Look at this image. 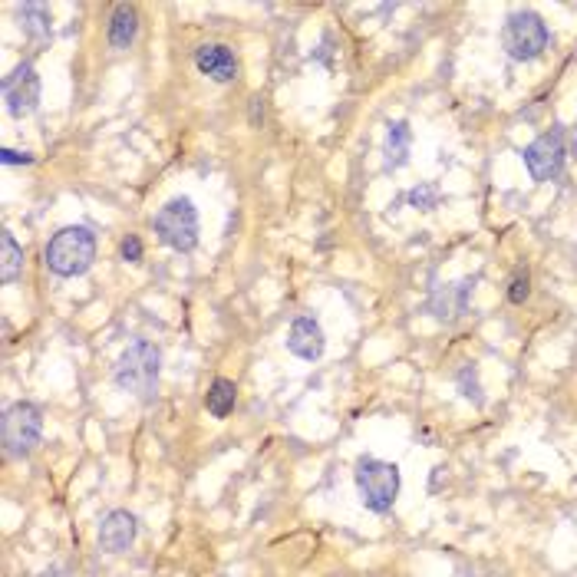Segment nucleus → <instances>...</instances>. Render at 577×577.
<instances>
[{"label":"nucleus","instance_id":"obj_1","mask_svg":"<svg viewBox=\"0 0 577 577\" xmlns=\"http://www.w3.org/2000/svg\"><path fill=\"white\" fill-rule=\"evenodd\" d=\"M43 261L57 277H76L90 271V264L96 261V235L83 225L60 228L43 251Z\"/></svg>","mask_w":577,"mask_h":577},{"label":"nucleus","instance_id":"obj_2","mask_svg":"<svg viewBox=\"0 0 577 577\" xmlns=\"http://www.w3.org/2000/svg\"><path fill=\"white\" fill-rule=\"evenodd\" d=\"M159 370H162L159 350H155L152 343H146V340H136V343H129L126 353L119 357L113 380H116V386L122 393L149 399L155 393V383H159Z\"/></svg>","mask_w":577,"mask_h":577},{"label":"nucleus","instance_id":"obj_3","mask_svg":"<svg viewBox=\"0 0 577 577\" xmlns=\"http://www.w3.org/2000/svg\"><path fill=\"white\" fill-rule=\"evenodd\" d=\"M357 488L363 505L376 515H386L399 495V469L393 462H380V459H360L357 462Z\"/></svg>","mask_w":577,"mask_h":577},{"label":"nucleus","instance_id":"obj_4","mask_svg":"<svg viewBox=\"0 0 577 577\" xmlns=\"http://www.w3.org/2000/svg\"><path fill=\"white\" fill-rule=\"evenodd\" d=\"M551 33L545 27V20L531 10H515L512 17L505 20L502 27V47L508 50L512 60H538L541 53L548 50Z\"/></svg>","mask_w":577,"mask_h":577},{"label":"nucleus","instance_id":"obj_5","mask_svg":"<svg viewBox=\"0 0 577 577\" xmlns=\"http://www.w3.org/2000/svg\"><path fill=\"white\" fill-rule=\"evenodd\" d=\"M155 235L162 244H169L172 251H192L198 244V212L188 198H172L159 208V215L152 221Z\"/></svg>","mask_w":577,"mask_h":577},{"label":"nucleus","instance_id":"obj_6","mask_svg":"<svg viewBox=\"0 0 577 577\" xmlns=\"http://www.w3.org/2000/svg\"><path fill=\"white\" fill-rule=\"evenodd\" d=\"M43 413L33 403H10L0 416V442L10 456H24L40 442Z\"/></svg>","mask_w":577,"mask_h":577},{"label":"nucleus","instance_id":"obj_7","mask_svg":"<svg viewBox=\"0 0 577 577\" xmlns=\"http://www.w3.org/2000/svg\"><path fill=\"white\" fill-rule=\"evenodd\" d=\"M564 126H554L551 132H541V136L525 149V165L528 175L535 182H551L558 179L564 169V159H568V146H564Z\"/></svg>","mask_w":577,"mask_h":577},{"label":"nucleus","instance_id":"obj_8","mask_svg":"<svg viewBox=\"0 0 577 577\" xmlns=\"http://www.w3.org/2000/svg\"><path fill=\"white\" fill-rule=\"evenodd\" d=\"M4 99L10 116H30L40 103V76L30 63H20L4 80Z\"/></svg>","mask_w":577,"mask_h":577},{"label":"nucleus","instance_id":"obj_9","mask_svg":"<svg viewBox=\"0 0 577 577\" xmlns=\"http://www.w3.org/2000/svg\"><path fill=\"white\" fill-rule=\"evenodd\" d=\"M195 66H198V73L215 83H231L238 76V60L225 43H205V47H198Z\"/></svg>","mask_w":577,"mask_h":577},{"label":"nucleus","instance_id":"obj_10","mask_svg":"<svg viewBox=\"0 0 577 577\" xmlns=\"http://www.w3.org/2000/svg\"><path fill=\"white\" fill-rule=\"evenodd\" d=\"M327 340H324V330L314 317H297L291 330H287V350L301 360H317L324 353Z\"/></svg>","mask_w":577,"mask_h":577},{"label":"nucleus","instance_id":"obj_11","mask_svg":"<svg viewBox=\"0 0 577 577\" xmlns=\"http://www.w3.org/2000/svg\"><path fill=\"white\" fill-rule=\"evenodd\" d=\"M136 541V518L129 512H109L99 525V548L109 551V554H122L129 551V545Z\"/></svg>","mask_w":577,"mask_h":577},{"label":"nucleus","instance_id":"obj_12","mask_svg":"<svg viewBox=\"0 0 577 577\" xmlns=\"http://www.w3.org/2000/svg\"><path fill=\"white\" fill-rule=\"evenodd\" d=\"M469 294H472V281H462V284H449V287H439L432 294L429 310L436 314L439 320H459L465 310H469Z\"/></svg>","mask_w":577,"mask_h":577},{"label":"nucleus","instance_id":"obj_13","mask_svg":"<svg viewBox=\"0 0 577 577\" xmlns=\"http://www.w3.org/2000/svg\"><path fill=\"white\" fill-rule=\"evenodd\" d=\"M136 33H139L136 7H129V4L113 7V14H109V27H106L109 47H113V50H129L132 43H136Z\"/></svg>","mask_w":577,"mask_h":577},{"label":"nucleus","instance_id":"obj_14","mask_svg":"<svg viewBox=\"0 0 577 577\" xmlns=\"http://www.w3.org/2000/svg\"><path fill=\"white\" fill-rule=\"evenodd\" d=\"M235 403H238V386L225 380V376H218V380L208 386V396H205L208 413H212L215 419H228Z\"/></svg>","mask_w":577,"mask_h":577},{"label":"nucleus","instance_id":"obj_15","mask_svg":"<svg viewBox=\"0 0 577 577\" xmlns=\"http://www.w3.org/2000/svg\"><path fill=\"white\" fill-rule=\"evenodd\" d=\"M20 271H24V248L14 241L10 231H4V235H0V281L14 284Z\"/></svg>","mask_w":577,"mask_h":577},{"label":"nucleus","instance_id":"obj_16","mask_svg":"<svg viewBox=\"0 0 577 577\" xmlns=\"http://www.w3.org/2000/svg\"><path fill=\"white\" fill-rule=\"evenodd\" d=\"M17 14H20V27H24V33L30 40H50V10L43 7V4H20L17 7Z\"/></svg>","mask_w":577,"mask_h":577},{"label":"nucleus","instance_id":"obj_17","mask_svg":"<svg viewBox=\"0 0 577 577\" xmlns=\"http://www.w3.org/2000/svg\"><path fill=\"white\" fill-rule=\"evenodd\" d=\"M409 139H413V132H409L406 122H393L390 136H386V162H390L393 169L406 165V159H409Z\"/></svg>","mask_w":577,"mask_h":577},{"label":"nucleus","instance_id":"obj_18","mask_svg":"<svg viewBox=\"0 0 577 577\" xmlns=\"http://www.w3.org/2000/svg\"><path fill=\"white\" fill-rule=\"evenodd\" d=\"M406 198H409V205H413V208H423V212H432V208L439 205V188L426 182V185L413 188V192H409Z\"/></svg>","mask_w":577,"mask_h":577},{"label":"nucleus","instance_id":"obj_19","mask_svg":"<svg viewBox=\"0 0 577 577\" xmlns=\"http://www.w3.org/2000/svg\"><path fill=\"white\" fill-rule=\"evenodd\" d=\"M531 294V281H528V271H518L508 284V301L512 304H525V297Z\"/></svg>","mask_w":577,"mask_h":577},{"label":"nucleus","instance_id":"obj_20","mask_svg":"<svg viewBox=\"0 0 577 577\" xmlns=\"http://www.w3.org/2000/svg\"><path fill=\"white\" fill-rule=\"evenodd\" d=\"M119 254H122V261L139 264V261H142V241H139L136 235L122 238V244H119Z\"/></svg>","mask_w":577,"mask_h":577},{"label":"nucleus","instance_id":"obj_21","mask_svg":"<svg viewBox=\"0 0 577 577\" xmlns=\"http://www.w3.org/2000/svg\"><path fill=\"white\" fill-rule=\"evenodd\" d=\"M459 386H462V396H469V399H475V403H482V396H479V383H469V366L459 373Z\"/></svg>","mask_w":577,"mask_h":577},{"label":"nucleus","instance_id":"obj_22","mask_svg":"<svg viewBox=\"0 0 577 577\" xmlns=\"http://www.w3.org/2000/svg\"><path fill=\"white\" fill-rule=\"evenodd\" d=\"M0 162H4V165H30V162H33V155H30V152L4 149V152H0Z\"/></svg>","mask_w":577,"mask_h":577}]
</instances>
